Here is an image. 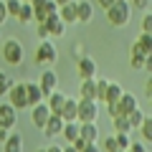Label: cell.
I'll use <instances>...</instances> for the list:
<instances>
[{
	"label": "cell",
	"mask_w": 152,
	"mask_h": 152,
	"mask_svg": "<svg viewBox=\"0 0 152 152\" xmlns=\"http://www.w3.org/2000/svg\"><path fill=\"white\" fill-rule=\"evenodd\" d=\"M33 61H36L38 66H43V64H56V61H58V51H56V46L51 43L48 38H46V41H41V43L36 46V56H33Z\"/></svg>",
	"instance_id": "obj_5"
},
{
	"label": "cell",
	"mask_w": 152,
	"mask_h": 152,
	"mask_svg": "<svg viewBox=\"0 0 152 152\" xmlns=\"http://www.w3.org/2000/svg\"><path fill=\"white\" fill-rule=\"evenodd\" d=\"M8 132H10V129H5V127H0V145H3V142H5V137H8Z\"/></svg>",
	"instance_id": "obj_41"
},
{
	"label": "cell",
	"mask_w": 152,
	"mask_h": 152,
	"mask_svg": "<svg viewBox=\"0 0 152 152\" xmlns=\"http://www.w3.org/2000/svg\"><path fill=\"white\" fill-rule=\"evenodd\" d=\"M129 5H132V8H137V10H150L152 0H129Z\"/></svg>",
	"instance_id": "obj_34"
},
{
	"label": "cell",
	"mask_w": 152,
	"mask_h": 152,
	"mask_svg": "<svg viewBox=\"0 0 152 152\" xmlns=\"http://www.w3.org/2000/svg\"><path fill=\"white\" fill-rule=\"evenodd\" d=\"M142 33H150L152 31V15H150V10H145V18H142Z\"/></svg>",
	"instance_id": "obj_35"
},
{
	"label": "cell",
	"mask_w": 152,
	"mask_h": 152,
	"mask_svg": "<svg viewBox=\"0 0 152 152\" xmlns=\"http://www.w3.org/2000/svg\"><path fill=\"white\" fill-rule=\"evenodd\" d=\"M81 56H86V53H84V43H71V58L79 61Z\"/></svg>",
	"instance_id": "obj_33"
},
{
	"label": "cell",
	"mask_w": 152,
	"mask_h": 152,
	"mask_svg": "<svg viewBox=\"0 0 152 152\" xmlns=\"http://www.w3.org/2000/svg\"><path fill=\"white\" fill-rule=\"evenodd\" d=\"M38 86H41V94H43V99H46L51 91H53V89H58V74H56L53 69H46L43 74H41Z\"/></svg>",
	"instance_id": "obj_7"
},
{
	"label": "cell",
	"mask_w": 152,
	"mask_h": 152,
	"mask_svg": "<svg viewBox=\"0 0 152 152\" xmlns=\"http://www.w3.org/2000/svg\"><path fill=\"white\" fill-rule=\"evenodd\" d=\"M124 94V89H122V84H117V81H109V86H107V94H104V104H114L117 99Z\"/></svg>",
	"instance_id": "obj_19"
},
{
	"label": "cell",
	"mask_w": 152,
	"mask_h": 152,
	"mask_svg": "<svg viewBox=\"0 0 152 152\" xmlns=\"http://www.w3.org/2000/svg\"><path fill=\"white\" fill-rule=\"evenodd\" d=\"M79 99H96V76L94 79H81V84H79Z\"/></svg>",
	"instance_id": "obj_17"
},
{
	"label": "cell",
	"mask_w": 152,
	"mask_h": 152,
	"mask_svg": "<svg viewBox=\"0 0 152 152\" xmlns=\"http://www.w3.org/2000/svg\"><path fill=\"white\" fill-rule=\"evenodd\" d=\"M51 117V112H48V107H46V102H38V104H33L31 107V122H33V127H41L46 124V119Z\"/></svg>",
	"instance_id": "obj_11"
},
{
	"label": "cell",
	"mask_w": 152,
	"mask_h": 152,
	"mask_svg": "<svg viewBox=\"0 0 152 152\" xmlns=\"http://www.w3.org/2000/svg\"><path fill=\"white\" fill-rule=\"evenodd\" d=\"M112 3H114V0H96V5H99V8H104V10H107Z\"/></svg>",
	"instance_id": "obj_40"
},
{
	"label": "cell",
	"mask_w": 152,
	"mask_h": 152,
	"mask_svg": "<svg viewBox=\"0 0 152 152\" xmlns=\"http://www.w3.org/2000/svg\"><path fill=\"white\" fill-rule=\"evenodd\" d=\"M8 20V10H5V0H0V26Z\"/></svg>",
	"instance_id": "obj_38"
},
{
	"label": "cell",
	"mask_w": 152,
	"mask_h": 152,
	"mask_svg": "<svg viewBox=\"0 0 152 152\" xmlns=\"http://www.w3.org/2000/svg\"><path fill=\"white\" fill-rule=\"evenodd\" d=\"M107 86H109V79H99V76H96V102H99V104H104Z\"/></svg>",
	"instance_id": "obj_28"
},
{
	"label": "cell",
	"mask_w": 152,
	"mask_h": 152,
	"mask_svg": "<svg viewBox=\"0 0 152 152\" xmlns=\"http://www.w3.org/2000/svg\"><path fill=\"white\" fill-rule=\"evenodd\" d=\"M94 18V3L91 0H79L76 3V23H89Z\"/></svg>",
	"instance_id": "obj_14"
},
{
	"label": "cell",
	"mask_w": 152,
	"mask_h": 152,
	"mask_svg": "<svg viewBox=\"0 0 152 152\" xmlns=\"http://www.w3.org/2000/svg\"><path fill=\"white\" fill-rule=\"evenodd\" d=\"M134 43L140 46L147 56H152V38H150V33H140V36L134 38Z\"/></svg>",
	"instance_id": "obj_26"
},
{
	"label": "cell",
	"mask_w": 152,
	"mask_h": 152,
	"mask_svg": "<svg viewBox=\"0 0 152 152\" xmlns=\"http://www.w3.org/2000/svg\"><path fill=\"white\" fill-rule=\"evenodd\" d=\"M46 152H64V147H56V145H51V147H46Z\"/></svg>",
	"instance_id": "obj_42"
},
{
	"label": "cell",
	"mask_w": 152,
	"mask_h": 152,
	"mask_svg": "<svg viewBox=\"0 0 152 152\" xmlns=\"http://www.w3.org/2000/svg\"><path fill=\"white\" fill-rule=\"evenodd\" d=\"M129 18H132L129 0H114L112 5L107 8V20H109V26H114V28H124L127 23H129Z\"/></svg>",
	"instance_id": "obj_1"
},
{
	"label": "cell",
	"mask_w": 152,
	"mask_h": 152,
	"mask_svg": "<svg viewBox=\"0 0 152 152\" xmlns=\"http://www.w3.org/2000/svg\"><path fill=\"white\" fill-rule=\"evenodd\" d=\"M76 119L99 122V102L96 99H76Z\"/></svg>",
	"instance_id": "obj_3"
},
{
	"label": "cell",
	"mask_w": 152,
	"mask_h": 152,
	"mask_svg": "<svg viewBox=\"0 0 152 152\" xmlns=\"http://www.w3.org/2000/svg\"><path fill=\"white\" fill-rule=\"evenodd\" d=\"M23 3H31V0H23Z\"/></svg>",
	"instance_id": "obj_46"
},
{
	"label": "cell",
	"mask_w": 152,
	"mask_h": 152,
	"mask_svg": "<svg viewBox=\"0 0 152 152\" xmlns=\"http://www.w3.org/2000/svg\"><path fill=\"white\" fill-rule=\"evenodd\" d=\"M64 152H79V150H76L74 145H69V147H64Z\"/></svg>",
	"instance_id": "obj_43"
},
{
	"label": "cell",
	"mask_w": 152,
	"mask_h": 152,
	"mask_svg": "<svg viewBox=\"0 0 152 152\" xmlns=\"http://www.w3.org/2000/svg\"><path fill=\"white\" fill-rule=\"evenodd\" d=\"M79 152H102V147H99L96 142H89V145L84 147V150H79Z\"/></svg>",
	"instance_id": "obj_39"
},
{
	"label": "cell",
	"mask_w": 152,
	"mask_h": 152,
	"mask_svg": "<svg viewBox=\"0 0 152 152\" xmlns=\"http://www.w3.org/2000/svg\"><path fill=\"white\" fill-rule=\"evenodd\" d=\"M142 119H145V112H142V107H134L129 114H127V122H129V127H132V129H137Z\"/></svg>",
	"instance_id": "obj_25"
},
{
	"label": "cell",
	"mask_w": 152,
	"mask_h": 152,
	"mask_svg": "<svg viewBox=\"0 0 152 152\" xmlns=\"http://www.w3.org/2000/svg\"><path fill=\"white\" fill-rule=\"evenodd\" d=\"M61 127H64V119H61L58 114H51L48 119H46V124L41 127V132H43L46 140H53V137L61 134Z\"/></svg>",
	"instance_id": "obj_10"
},
{
	"label": "cell",
	"mask_w": 152,
	"mask_h": 152,
	"mask_svg": "<svg viewBox=\"0 0 152 152\" xmlns=\"http://www.w3.org/2000/svg\"><path fill=\"white\" fill-rule=\"evenodd\" d=\"M112 127H114V132H132L127 117H114V119H112Z\"/></svg>",
	"instance_id": "obj_27"
},
{
	"label": "cell",
	"mask_w": 152,
	"mask_h": 152,
	"mask_svg": "<svg viewBox=\"0 0 152 152\" xmlns=\"http://www.w3.org/2000/svg\"><path fill=\"white\" fill-rule=\"evenodd\" d=\"M36 152H46V147H41V150H36Z\"/></svg>",
	"instance_id": "obj_45"
},
{
	"label": "cell",
	"mask_w": 152,
	"mask_h": 152,
	"mask_svg": "<svg viewBox=\"0 0 152 152\" xmlns=\"http://www.w3.org/2000/svg\"><path fill=\"white\" fill-rule=\"evenodd\" d=\"M0 38H3V36H0Z\"/></svg>",
	"instance_id": "obj_48"
},
{
	"label": "cell",
	"mask_w": 152,
	"mask_h": 152,
	"mask_svg": "<svg viewBox=\"0 0 152 152\" xmlns=\"http://www.w3.org/2000/svg\"><path fill=\"white\" fill-rule=\"evenodd\" d=\"M10 86H13V79L5 74V71H0V96H5Z\"/></svg>",
	"instance_id": "obj_30"
},
{
	"label": "cell",
	"mask_w": 152,
	"mask_h": 152,
	"mask_svg": "<svg viewBox=\"0 0 152 152\" xmlns=\"http://www.w3.org/2000/svg\"><path fill=\"white\" fill-rule=\"evenodd\" d=\"M61 134H64L66 142H74L76 137H79V119H74V122H64V127H61Z\"/></svg>",
	"instance_id": "obj_22"
},
{
	"label": "cell",
	"mask_w": 152,
	"mask_h": 152,
	"mask_svg": "<svg viewBox=\"0 0 152 152\" xmlns=\"http://www.w3.org/2000/svg\"><path fill=\"white\" fill-rule=\"evenodd\" d=\"M8 104H13V107L20 112V109H31V104H28V91H26V81H13V86L8 89Z\"/></svg>",
	"instance_id": "obj_4"
},
{
	"label": "cell",
	"mask_w": 152,
	"mask_h": 152,
	"mask_svg": "<svg viewBox=\"0 0 152 152\" xmlns=\"http://www.w3.org/2000/svg\"><path fill=\"white\" fill-rule=\"evenodd\" d=\"M64 122H74L76 119V99H69L66 96V102H64V107H61V114H58Z\"/></svg>",
	"instance_id": "obj_20"
},
{
	"label": "cell",
	"mask_w": 152,
	"mask_h": 152,
	"mask_svg": "<svg viewBox=\"0 0 152 152\" xmlns=\"http://www.w3.org/2000/svg\"><path fill=\"white\" fill-rule=\"evenodd\" d=\"M3 152H23V134L20 132H8L5 142H3Z\"/></svg>",
	"instance_id": "obj_16"
},
{
	"label": "cell",
	"mask_w": 152,
	"mask_h": 152,
	"mask_svg": "<svg viewBox=\"0 0 152 152\" xmlns=\"http://www.w3.org/2000/svg\"><path fill=\"white\" fill-rule=\"evenodd\" d=\"M26 91H28V104H38L43 102V94H41V86H38L36 81H26Z\"/></svg>",
	"instance_id": "obj_21"
},
{
	"label": "cell",
	"mask_w": 152,
	"mask_h": 152,
	"mask_svg": "<svg viewBox=\"0 0 152 152\" xmlns=\"http://www.w3.org/2000/svg\"><path fill=\"white\" fill-rule=\"evenodd\" d=\"M127 150H129V152H150L145 142H129V147H127Z\"/></svg>",
	"instance_id": "obj_36"
},
{
	"label": "cell",
	"mask_w": 152,
	"mask_h": 152,
	"mask_svg": "<svg viewBox=\"0 0 152 152\" xmlns=\"http://www.w3.org/2000/svg\"><path fill=\"white\" fill-rule=\"evenodd\" d=\"M114 104H117V112H119V117H127V114H129L134 107H140V104H137V96H134V94H127V91L122 94V96L117 99Z\"/></svg>",
	"instance_id": "obj_12"
},
{
	"label": "cell",
	"mask_w": 152,
	"mask_h": 152,
	"mask_svg": "<svg viewBox=\"0 0 152 152\" xmlns=\"http://www.w3.org/2000/svg\"><path fill=\"white\" fill-rule=\"evenodd\" d=\"M124 152H129V150H124Z\"/></svg>",
	"instance_id": "obj_47"
},
{
	"label": "cell",
	"mask_w": 152,
	"mask_h": 152,
	"mask_svg": "<svg viewBox=\"0 0 152 152\" xmlns=\"http://www.w3.org/2000/svg\"><path fill=\"white\" fill-rule=\"evenodd\" d=\"M76 74H79V79H94L96 76V61L89 58V56H81L76 61Z\"/></svg>",
	"instance_id": "obj_9"
},
{
	"label": "cell",
	"mask_w": 152,
	"mask_h": 152,
	"mask_svg": "<svg viewBox=\"0 0 152 152\" xmlns=\"http://www.w3.org/2000/svg\"><path fill=\"white\" fill-rule=\"evenodd\" d=\"M43 26H46V31H48V36H53V38H64L66 36V23L58 18V13H51L43 20Z\"/></svg>",
	"instance_id": "obj_8"
},
{
	"label": "cell",
	"mask_w": 152,
	"mask_h": 152,
	"mask_svg": "<svg viewBox=\"0 0 152 152\" xmlns=\"http://www.w3.org/2000/svg\"><path fill=\"white\" fill-rule=\"evenodd\" d=\"M3 58H5V64H10V66H20L23 64L26 51H23V43L18 41V38H5V41H3Z\"/></svg>",
	"instance_id": "obj_2"
},
{
	"label": "cell",
	"mask_w": 152,
	"mask_h": 152,
	"mask_svg": "<svg viewBox=\"0 0 152 152\" xmlns=\"http://www.w3.org/2000/svg\"><path fill=\"white\" fill-rule=\"evenodd\" d=\"M104 152H124V150H119V147H117V140H114V134H109L107 140H104Z\"/></svg>",
	"instance_id": "obj_31"
},
{
	"label": "cell",
	"mask_w": 152,
	"mask_h": 152,
	"mask_svg": "<svg viewBox=\"0 0 152 152\" xmlns=\"http://www.w3.org/2000/svg\"><path fill=\"white\" fill-rule=\"evenodd\" d=\"M15 20L18 23H33V8H31V3H20V10H18Z\"/></svg>",
	"instance_id": "obj_24"
},
{
	"label": "cell",
	"mask_w": 152,
	"mask_h": 152,
	"mask_svg": "<svg viewBox=\"0 0 152 152\" xmlns=\"http://www.w3.org/2000/svg\"><path fill=\"white\" fill-rule=\"evenodd\" d=\"M20 3H23V0H5V10H8V15L15 18L18 10H20Z\"/></svg>",
	"instance_id": "obj_32"
},
{
	"label": "cell",
	"mask_w": 152,
	"mask_h": 152,
	"mask_svg": "<svg viewBox=\"0 0 152 152\" xmlns=\"http://www.w3.org/2000/svg\"><path fill=\"white\" fill-rule=\"evenodd\" d=\"M58 18H61L64 23H66V26L76 23V0L66 3V5H58Z\"/></svg>",
	"instance_id": "obj_18"
},
{
	"label": "cell",
	"mask_w": 152,
	"mask_h": 152,
	"mask_svg": "<svg viewBox=\"0 0 152 152\" xmlns=\"http://www.w3.org/2000/svg\"><path fill=\"white\" fill-rule=\"evenodd\" d=\"M137 129H140V134H142V140H145V145H150V140H152V119L147 117V114H145V119L140 122V127H137Z\"/></svg>",
	"instance_id": "obj_23"
},
{
	"label": "cell",
	"mask_w": 152,
	"mask_h": 152,
	"mask_svg": "<svg viewBox=\"0 0 152 152\" xmlns=\"http://www.w3.org/2000/svg\"><path fill=\"white\" fill-rule=\"evenodd\" d=\"M64 102H66V94H64V91H58V89H53V91L46 96V107H48V112H51V114H61V107H64Z\"/></svg>",
	"instance_id": "obj_15"
},
{
	"label": "cell",
	"mask_w": 152,
	"mask_h": 152,
	"mask_svg": "<svg viewBox=\"0 0 152 152\" xmlns=\"http://www.w3.org/2000/svg\"><path fill=\"white\" fill-rule=\"evenodd\" d=\"M114 140H117V147H119V150H127V147H129V132H114Z\"/></svg>",
	"instance_id": "obj_29"
},
{
	"label": "cell",
	"mask_w": 152,
	"mask_h": 152,
	"mask_svg": "<svg viewBox=\"0 0 152 152\" xmlns=\"http://www.w3.org/2000/svg\"><path fill=\"white\" fill-rule=\"evenodd\" d=\"M0 127H5V129L18 127V109L13 104H8V102L0 104Z\"/></svg>",
	"instance_id": "obj_6"
},
{
	"label": "cell",
	"mask_w": 152,
	"mask_h": 152,
	"mask_svg": "<svg viewBox=\"0 0 152 152\" xmlns=\"http://www.w3.org/2000/svg\"><path fill=\"white\" fill-rule=\"evenodd\" d=\"M36 36L41 38V41H46V38H51V36H48V31H46V26H43V23H36Z\"/></svg>",
	"instance_id": "obj_37"
},
{
	"label": "cell",
	"mask_w": 152,
	"mask_h": 152,
	"mask_svg": "<svg viewBox=\"0 0 152 152\" xmlns=\"http://www.w3.org/2000/svg\"><path fill=\"white\" fill-rule=\"evenodd\" d=\"M56 5H66V3H71V0H53Z\"/></svg>",
	"instance_id": "obj_44"
},
{
	"label": "cell",
	"mask_w": 152,
	"mask_h": 152,
	"mask_svg": "<svg viewBox=\"0 0 152 152\" xmlns=\"http://www.w3.org/2000/svg\"><path fill=\"white\" fill-rule=\"evenodd\" d=\"M79 137H81L84 142H99L96 122H79Z\"/></svg>",
	"instance_id": "obj_13"
}]
</instances>
